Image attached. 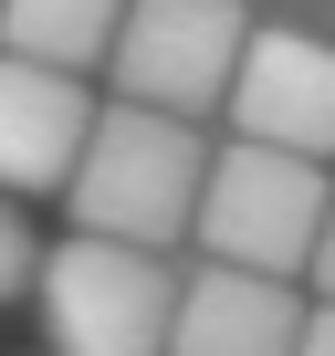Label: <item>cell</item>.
Instances as JSON below:
<instances>
[{
  "mask_svg": "<svg viewBox=\"0 0 335 356\" xmlns=\"http://www.w3.org/2000/svg\"><path fill=\"white\" fill-rule=\"evenodd\" d=\"M293 335H304L293 273H252V262H199V273H179L168 356H293Z\"/></svg>",
  "mask_w": 335,
  "mask_h": 356,
  "instance_id": "6",
  "label": "cell"
},
{
  "mask_svg": "<svg viewBox=\"0 0 335 356\" xmlns=\"http://www.w3.org/2000/svg\"><path fill=\"white\" fill-rule=\"evenodd\" d=\"M293 356H335V304H304V335H293Z\"/></svg>",
  "mask_w": 335,
  "mask_h": 356,
  "instance_id": "11",
  "label": "cell"
},
{
  "mask_svg": "<svg viewBox=\"0 0 335 356\" xmlns=\"http://www.w3.org/2000/svg\"><path fill=\"white\" fill-rule=\"evenodd\" d=\"M168 314H179V273L147 241L74 231L42 252V346L53 356H168Z\"/></svg>",
  "mask_w": 335,
  "mask_h": 356,
  "instance_id": "2",
  "label": "cell"
},
{
  "mask_svg": "<svg viewBox=\"0 0 335 356\" xmlns=\"http://www.w3.org/2000/svg\"><path fill=\"white\" fill-rule=\"evenodd\" d=\"M241 32H252L241 0H126V11H115V42H105L115 95L126 105H168V115H210L231 95Z\"/></svg>",
  "mask_w": 335,
  "mask_h": 356,
  "instance_id": "4",
  "label": "cell"
},
{
  "mask_svg": "<svg viewBox=\"0 0 335 356\" xmlns=\"http://www.w3.org/2000/svg\"><path fill=\"white\" fill-rule=\"evenodd\" d=\"M325 157H293V147H262V136H231L199 178V252L210 262H252V273H304L314 252V220H325Z\"/></svg>",
  "mask_w": 335,
  "mask_h": 356,
  "instance_id": "3",
  "label": "cell"
},
{
  "mask_svg": "<svg viewBox=\"0 0 335 356\" xmlns=\"http://www.w3.org/2000/svg\"><path fill=\"white\" fill-rule=\"evenodd\" d=\"M115 11L126 0H0V53H32V63L84 74V63H105Z\"/></svg>",
  "mask_w": 335,
  "mask_h": 356,
  "instance_id": "8",
  "label": "cell"
},
{
  "mask_svg": "<svg viewBox=\"0 0 335 356\" xmlns=\"http://www.w3.org/2000/svg\"><path fill=\"white\" fill-rule=\"evenodd\" d=\"M84 126H95V95L84 74L63 63H32V53H0V189H53L63 200V178L84 157Z\"/></svg>",
  "mask_w": 335,
  "mask_h": 356,
  "instance_id": "7",
  "label": "cell"
},
{
  "mask_svg": "<svg viewBox=\"0 0 335 356\" xmlns=\"http://www.w3.org/2000/svg\"><path fill=\"white\" fill-rule=\"evenodd\" d=\"M199 178H210V136L199 115H168V105H95L84 126V157L63 178V210L74 231H105V241H147L168 252L199 210Z\"/></svg>",
  "mask_w": 335,
  "mask_h": 356,
  "instance_id": "1",
  "label": "cell"
},
{
  "mask_svg": "<svg viewBox=\"0 0 335 356\" xmlns=\"http://www.w3.org/2000/svg\"><path fill=\"white\" fill-rule=\"evenodd\" d=\"M32 273H42V241H32V220H22V200L0 189V304H11V293H22Z\"/></svg>",
  "mask_w": 335,
  "mask_h": 356,
  "instance_id": "9",
  "label": "cell"
},
{
  "mask_svg": "<svg viewBox=\"0 0 335 356\" xmlns=\"http://www.w3.org/2000/svg\"><path fill=\"white\" fill-rule=\"evenodd\" d=\"M304 273H314V293L335 304V189H325V220H314V252H304Z\"/></svg>",
  "mask_w": 335,
  "mask_h": 356,
  "instance_id": "10",
  "label": "cell"
},
{
  "mask_svg": "<svg viewBox=\"0 0 335 356\" xmlns=\"http://www.w3.org/2000/svg\"><path fill=\"white\" fill-rule=\"evenodd\" d=\"M220 115H231L241 136H262V147L335 157V32L252 22V32H241V63H231Z\"/></svg>",
  "mask_w": 335,
  "mask_h": 356,
  "instance_id": "5",
  "label": "cell"
}]
</instances>
